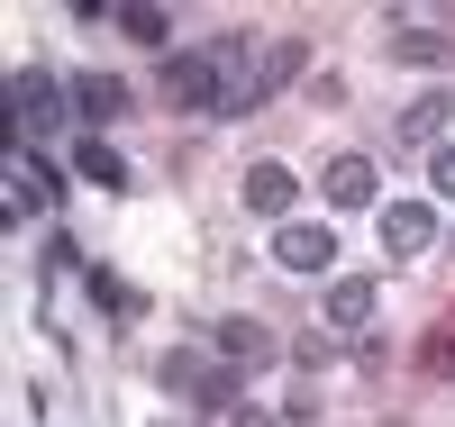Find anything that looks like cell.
Returning a JSON list of instances; mask_svg holds the SVG:
<instances>
[{
    "label": "cell",
    "mask_w": 455,
    "mask_h": 427,
    "mask_svg": "<svg viewBox=\"0 0 455 427\" xmlns=\"http://www.w3.org/2000/svg\"><path fill=\"white\" fill-rule=\"evenodd\" d=\"M64 109H73V91L55 83V73H10V128L19 137H64Z\"/></svg>",
    "instance_id": "6da1fadb"
},
{
    "label": "cell",
    "mask_w": 455,
    "mask_h": 427,
    "mask_svg": "<svg viewBox=\"0 0 455 427\" xmlns=\"http://www.w3.org/2000/svg\"><path fill=\"white\" fill-rule=\"evenodd\" d=\"M274 264L283 273H337V227L328 218H283L274 227Z\"/></svg>",
    "instance_id": "7a4b0ae2"
},
{
    "label": "cell",
    "mask_w": 455,
    "mask_h": 427,
    "mask_svg": "<svg viewBox=\"0 0 455 427\" xmlns=\"http://www.w3.org/2000/svg\"><path fill=\"white\" fill-rule=\"evenodd\" d=\"M156 373H164V391L201 400V409H228V382H237V364H228V355H164Z\"/></svg>",
    "instance_id": "3957f363"
},
{
    "label": "cell",
    "mask_w": 455,
    "mask_h": 427,
    "mask_svg": "<svg viewBox=\"0 0 455 427\" xmlns=\"http://www.w3.org/2000/svg\"><path fill=\"white\" fill-rule=\"evenodd\" d=\"M164 100H173V109H219V64H210V46L164 55Z\"/></svg>",
    "instance_id": "277c9868"
},
{
    "label": "cell",
    "mask_w": 455,
    "mask_h": 427,
    "mask_svg": "<svg viewBox=\"0 0 455 427\" xmlns=\"http://www.w3.org/2000/svg\"><path fill=\"white\" fill-rule=\"evenodd\" d=\"M319 191H328V210H373L383 201V173H373V154H328Z\"/></svg>",
    "instance_id": "5b68a950"
},
{
    "label": "cell",
    "mask_w": 455,
    "mask_h": 427,
    "mask_svg": "<svg viewBox=\"0 0 455 427\" xmlns=\"http://www.w3.org/2000/svg\"><path fill=\"white\" fill-rule=\"evenodd\" d=\"M373 227H383V255H392V264H401V255H428V246H437V210H428V201H392V210L373 218Z\"/></svg>",
    "instance_id": "8992f818"
},
{
    "label": "cell",
    "mask_w": 455,
    "mask_h": 427,
    "mask_svg": "<svg viewBox=\"0 0 455 427\" xmlns=\"http://www.w3.org/2000/svg\"><path fill=\"white\" fill-rule=\"evenodd\" d=\"M219 355L237 364V373H264V364H283V336L264 328V319H219Z\"/></svg>",
    "instance_id": "52a82bcc"
},
{
    "label": "cell",
    "mask_w": 455,
    "mask_h": 427,
    "mask_svg": "<svg viewBox=\"0 0 455 427\" xmlns=\"http://www.w3.org/2000/svg\"><path fill=\"white\" fill-rule=\"evenodd\" d=\"M55 201H64V182L36 164V154H19V164H10V218H36V210H55Z\"/></svg>",
    "instance_id": "ba28073f"
},
{
    "label": "cell",
    "mask_w": 455,
    "mask_h": 427,
    "mask_svg": "<svg viewBox=\"0 0 455 427\" xmlns=\"http://www.w3.org/2000/svg\"><path fill=\"white\" fill-rule=\"evenodd\" d=\"M446 119H455V91H419V100L392 119V146H437V128H446Z\"/></svg>",
    "instance_id": "9c48e42d"
},
{
    "label": "cell",
    "mask_w": 455,
    "mask_h": 427,
    "mask_svg": "<svg viewBox=\"0 0 455 427\" xmlns=\"http://www.w3.org/2000/svg\"><path fill=\"white\" fill-rule=\"evenodd\" d=\"M392 64H410V73H446V64H455V36H437V28H392Z\"/></svg>",
    "instance_id": "30bf717a"
},
{
    "label": "cell",
    "mask_w": 455,
    "mask_h": 427,
    "mask_svg": "<svg viewBox=\"0 0 455 427\" xmlns=\"http://www.w3.org/2000/svg\"><path fill=\"white\" fill-rule=\"evenodd\" d=\"M291 191H300V182H291L283 164H246V210H255V218H274V227H283V210H291Z\"/></svg>",
    "instance_id": "8fae6325"
},
{
    "label": "cell",
    "mask_w": 455,
    "mask_h": 427,
    "mask_svg": "<svg viewBox=\"0 0 455 427\" xmlns=\"http://www.w3.org/2000/svg\"><path fill=\"white\" fill-rule=\"evenodd\" d=\"M73 173H83V182H100V191H128L119 146H100V137H73Z\"/></svg>",
    "instance_id": "7c38bea8"
},
{
    "label": "cell",
    "mask_w": 455,
    "mask_h": 427,
    "mask_svg": "<svg viewBox=\"0 0 455 427\" xmlns=\"http://www.w3.org/2000/svg\"><path fill=\"white\" fill-rule=\"evenodd\" d=\"M73 109H83L92 128H109V119H119V109H128V91L109 83V73H83V83H73Z\"/></svg>",
    "instance_id": "4fadbf2b"
},
{
    "label": "cell",
    "mask_w": 455,
    "mask_h": 427,
    "mask_svg": "<svg viewBox=\"0 0 455 427\" xmlns=\"http://www.w3.org/2000/svg\"><path fill=\"white\" fill-rule=\"evenodd\" d=\"M373 282H328V328H373Z\"/></svg>",
    "instance_id": "5bb4252c"
},
{
    "label": "cell",
    "mask_w": 455,
    "mask_h": 427,
    "mask_svg": "<svg viewBox=\"0 0 455 427\" xmlns=\"http://www.w3.org/2000/svg\"><path fill=\"white\" fill-rule=\"evenodd\" d=\"M300 64H310L300 46H274V55H264V73H255V100H264V91H283V83H300Z\"/></svg>",
    "instance_id": "9a60e30c"
},
{
    "label": "cell",
    "mask_w": 455,
    "mask_h": 427,
    "mask_svg": "<svg viewBox=\"0 0 455 427\" xmlns=\"http://www.w3.org/2000/svg\"><path fill=\"white\" fill-rule=\"evenodd\" d=\"M119 28L137 36V46H164V19H156V10H119Z\"/></svg>",
    "instance_id": "2e32d148"
},
{
    "label": "cell",
    "mask_w": 455,
    "mask_h": 427,
    "mask_svg": "<svg viewBox=\"0 0 455 427\" xmlns=\"http://www.w3.org/2000/svg\"><path fill=\"white\" fill-rule=\"evenodd\" d=\"M428 191H437V201H455V146L428 154Z\"/></svg>",
    "instance_id": "e0dca14e"
},
{
    "label": "cell",
    "mask_w": 455,
    "mask_h": 427,
    "mask_svg": "<svg viewBox=\"0 0 455 427\" xmlns=\"http://www.w3.org/2000/svg\"><path fill=\"white\" fill-rule=\"evenodd\" d=\"M419 355H428V373H455V319H446V328L419 345Z\"/></svg>",
    "instance_id": "ac0fdd59"
},
{
    "label": "cell",
    "mask_w": 455,
    "mask_h": 427,
    "mask_svg": "<svg viewBox=\"0 0 455 427\" xmlns=\"http://www.w3.org/2000/svg\"><path fill=\"white\" fill-rule=\"evenodd\" d=\"M219 427H283V418H264V409H228Z\"/></svg>",
    "instance_id": "d6986e66"
}]
</instances>
